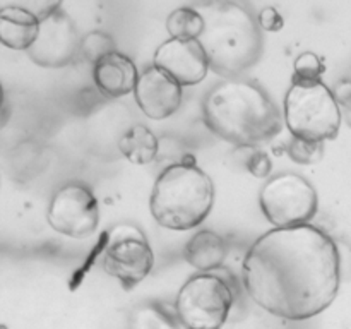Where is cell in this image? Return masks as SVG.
Returning <instances> with one entry per match:
<instances>
[{
    "mask_svg": "<svg viewBox=\"0 0 351 329\" xmlns=\"http://www.w3.org/2000/svg\"><path fill=\"white\" fill-rule=\"evenodd\" d=\"M341 113H343V120L348 123V127L351 129V105L345 106V108H341Z\"/></svg>",
    "mask_w": 351,
    "mask_h": 329,
    "instance_id": "obj_25",
    "label": "cell"
},
{
    "mask_svg": "<svg viewBox=\"0 0 351 329\" xmlns=\"http://www.w3.org/2000/svg\"><path fill=\"white\" fill-rule=\"evenodd\" d=\"M48 225L69 239H89L99 226V204L95 192L72 182L58 188L47 211Z\"/></svg>",
    "mask_w": 351,
    "mask_h": 329,
    "instance_id": "obj_9",
    "label": "cell"
},
{
    "mask_svg": "<svg viewBox=\"0 0 351 329\" xmlns=\"http://www.w3.org/2000/svg\"><path fill=\"white\" fill-rule=\"evenodd\" d=\"M287 154L290 156L291 161L298 164H311L319 163L324 156V143L319 141H308L300 139V137H293L287 146Z\"/></svg>",
    "mask_w": 351,
    "mask_h": 329,
    "instance_id": "obj_21",
    "label": "cell"
},
{
    "mask_svg": "<svg viewBox=\"0 0 351 329\" xmlns=\"http://www.w3.org/2000/svg\"><path fill=\"white\" fill-rule=\"evenodd\" d=\"M257 23H259L261 31H269V33H276V31L283 29V17L278 12L274 7H264L257 16Z\"/></svg>",
    "mask_w": 351,
    "mask_h": 329,
    "instance_id": "obj_23",
    "label": "cell"
},
{
    "mask_svg": "<svg viewBox=\"0 0 351 329\" xmlns=\"http://www.w3.org/2000/svg\"><path fill=\"white\" fill-rule=\"evenodd\" d=\"M113 51H117L115 41L108 33H103V31H91V33L84 34L81 38V43H79V53L82 55L84 60L91 62L93 65L98 64L101 58L113 53Z\"/></svg>",
    "mask_w": 351,
    "mask_h": 329,
    "instance_id": "obj_19",
    "label": "cell"
},
{
    "mask_svg": "<svg viewBox=\"0 0 351 329\" xmlns=\"http://www.w3.org/2000/svg\"><path fill=\"white\" fill-rule=\"evenodd\" d=\"M139 71L132 58L125 53L113 51L93 65V81L98 91L110 99L122 98L134 93Z\"/></svg>",
    "mask_w": 351,
    "mask_h": 329,
    "instance_id": "obj_13",
    "label": "cell"
},
{
    "mask_svg": "<svg viewBox=\"0 0 351 329\" xmlns=\"http://www.w3.org/2000/svg\"><path fill=\"white\" fill-rule=\"evenodd\" d=\"M119 149L132 164H147L158 154V137L146 125L136 123L122 134Z\"/></svg>",
    "mask_w": 351,
    "mask_h": 329,
    "instance_id": "obj_16",
    "label": "cell"
},
{
    "mask_svg": "<svg viewBox=\"0 0 351 329\" xmlns=\"http://www.w3.org/2000/svg\"><path fill=\"white\" fill-rule=\"evenodd\" d=\"M259 206L274 228H290L308 225L317 215L319 197L307 178L298 173H281L263 185Z\"/></svg>",
    "mask_w": 351,
    "mask_h": 329,
    "instance_id": "obj_7",
    "label": "cell"
},
{
    "mask_svg": "<svg viewBox=\"0 0 351 329\" xmlns=\"http://www.w3.org/2000/svg\"><path fill=\"white\" fill-rule=\"evenodd\" d=\"M242 283L269 314L288 321L312 319L338 297L339 249L331 235L311 223L273 228L247 250Z\"/></svg>",
    "mask_w": 351,
    "mask_h": 329,
    "instance_id": "obj_1",
    "label": "cell"
},
{
    "mask_svg": "<svg viewBox=\"0 0 351 329\" xmlns=\"http://www.w3.org/2000/svg\"><path fill=\"white\" fill-rule=\"evenodd\" d=\"M245 167L249 173L256 178H267L273 170V161H271L269 154L264 153V151H254L247 160Z\"/></svg>",
    "mask_w": 351,
    "mask_h": 329,
    "instance_id": "obj_22",
    "label": "cell"
},
{
    "mask_svg": "<svg viewBox=\"0 0 351 329\" xmlns=\"http://www.w3.org/2000/svg\"><path fill=\"white\" fill-rule=\"evenodd\" d=\"M204 27L199 43L216 74L237 79L256 67L263 57L264 40L257 17L245 5L230 0L197 5Z\"/></svg>",
    "mask_w": 351,
    "mask_h": 329,
    "instance_id": "obj_3",
    "label": "cell"
},
{
    "mask_svg": "<svg viewBox=\"0 0 351 329\" xmlns=\"http://www.w3.org/2000/svg\"><path fill=\"white\" fill-rule=\"evenodd\" d=\"M153 65L167 72L180 86H195L204 81L211 71L204 48L197 40H170L163 41L156 48Z\"/></svg>",
    "mask_w": 351,
    "mask_h": 329,
    "instance_id": "obj_11",
    "label": "cell"
},
{
    "mask_svg": "<svg viewBox=\"0 0 351 329\" xmlns=\"http://www.w3.org/2000/svg\"><path fill=\"white\" fill-rule=\"evenodd\" d=\"M3 101H5V93H3L2 82H0V112H2V108H3Z\"/></svg>",
    "mask_w": 351,
    "mask_h": 329,
    "instance_id": "obj_26",
    "label": "cell"
},
{
    "mask_svg": "<svg viewBox=\"0 0 351 329\" xmlns=\"http://www.w3.org/2000/svg\"><path fill=\"white\" fill-rule=\"evenodd\" d=\"M40 27V17L23 5L0 7V45L27 51Z\"/></svg>",
    "mask_w": 351,
    "mask_h": 329,
    "instance_id": "obj_14",
    "label": "cell"
},
{
    "mask_svg": "<svg viewBox=\"0 0 351 329\" xmlns=\"http://www.w3.org/2000/svg\"><path fill=\"white\" fill-rule=\"evenodd\" d=\"M326 71L324 62L314 51H304L295 58L293 64V84H314L322 81Z\"/></svg>",
    "mask_w": 351,
    "mask_h": 329,
    "instance_id": "obj_20",
    "label": "cell"
},
{
    "mask_svg": "<svg viewBox=\"0 0 351 329\" xmlns=\"http://www.w3.org/2000/svg\"><path fill=\"white\" fill-rule=\"evenodd\" d=\"M283 120L293 137L308 141H332L341 129V106L324 82L293 84L285 96Z\"/></svg>",
    "mask_w": 351,
    "mask_h": 329,
    "instance_id": "obj_5",
    "label": "cell"
},
{
    "mask_svg": "<svg viewBox=\"0 0 351 329\" xmlns=\"http://www.w3.org/2000/svg\"><path fill=\"white\" fill-rule=\"evenodd\" d=\"M332 95H335L336 101L341 108L351 105V79H343V81H338V84L332 89Z\"/></svg>",
    "mask_w": 351,
    "mask_h": 329,
    "instance_id": "obj_24",
    "label": "cell"
},
{
    "mask_svg": "<svg viewBox=\"0 0 351 329\" xmlns=\"http://www.w3.org/2000/svg\"><path fill=\"white\" fill-rule=\"evenodd\" d=\"M215 204V184L192 158L170 164L158 175L149 199L156 223L175 232L201 225Z\"/></svg>",
    "mask_w": 351,
    "mask_h": 329,
    "instance_id": "obj_4",
    "label": "cell"
},
{
    "mask_svg": "<svg viewBox=\"0 0 351 329\" xmlns=\"http://www.w3.org/2000/svg\"><path fill=\"white\" fill-rule=\"evenodd\" d=\"M129 329H184L177 317L175 307L160 302H143L129 314Z\"/></svg>",
    "mask_w": 351,
    "mask_h": 329,
    "instance_id": "obj_17",
    "label": "cell"
},
{
    "mask_svg": "<svg viewBox=\"0 0 351 329\" xmlns=\"http://www.w3.org/2000/svg\"><path fill=\"white\" fill-rule=\"evenodd\" d=\"M202 27L204 21L195 7H178L167 19V31L173 40H199Z\"/></svg>",
    "mask_w": 351,
    "mask_h": 329,
    "instance_id": "obj_18",
    "label": "cell"
},
{
    "mask_svg": "<svg viewBox=\"0 0 351 329\" xmlns=\"http://www.w3.org/2000/svg\"><path fill=\"white\" fill-rule=\"evenodd\" d=\"M204 122L218 137L237 146H259L274 139L283 115L266 91L242 79H226L202 99Z\"/></svg>",
    "mask_w": 351,
    "mask_h": 329,
    "instance_id": "obj_2",
    "label": "cell"
},
{
    "mask_svg": "<svg viewBox=\"0 0 351 329\" xmlns=\"http://www.w3.org/2000/svg\"><path fill=\"white\" fill-rule=\"evenodd\" d=\"M79 43L74 21L60 9V3H55L40 17L38 34L26 53L40 67L60 69L74 60Z\"/></svg>",
    "mask_w": 351,
    "mask_h": 329,
    "instance_id": "obj_10",
    "label": "cell"
},
{
    "mask_svg": "<svg viewBox=\"0 0 351 329\" xmlns=\"http://www.w3.org/2000/svg\"><path fill=\"white\" fill-rule=\"evenodd\" d=\"M185 260L202 273H209L223 266L228 254L225 239L213 230H201L194 233L185 243Z\"/></svg>",
    "mask_w": 351,
    "mask_h": 329,
    "instance_id": "obj_15",
    "label": "cell"
},
{
    "mask_svg": "<svg viewBox=\"0 0 351 329\" xmlns=\"http://www.w3.org/2000/svg\"><path fill=\"white\" fill-rule=\"evenodd\" d=\"M134 99L141 112L151 120H163L177 113L182 105V86L154 65L139 72Z\"/></svg>",
    "mask_w": 351,
    "mask_h": 329,
    "instance_id": "obj_12",
    "label": "cell"
},
{
    "mask_svg": "<svg viewBox=\"0 0 351 329\" xmlns=\"http://www.w3.org/2000/svg\"><path fill=\"white\" fill-rule=\"evenodd\" d=\"M173 307L185 329H221L233 307L232 288L216 274H195L182 284Z\"/></svg>",
    "mask_w": 351,
    "mask_h": 329,
    "instance_id": "obj_6",
    "label": "cell"
},
{
    "mask_svg": "<svg viewBox=\"0 0 351 329\" xmlns=\"http://www.w3.org/2000/svg\"><path fill=\"white\" fill-rule=\"evenodd\" d=\"M154 266V254L143 230L120 223L108 232L103 252V269L125 290L146 280Z\"/></svg>",
    "mask_w": 351,
    "mask_h": 329,
    "instance_id": "obj_8",
    "label": "cell"
}]
</instances>
